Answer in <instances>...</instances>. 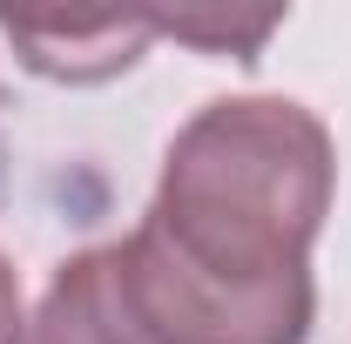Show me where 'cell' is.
<instances>
[{"mask_svg": "<svg viewBox=\"0 0 351 344\" xmlns=\"http://www.w3.org/2000/svg\"><path fill=\"white\" fill-rule=\"evenodd\" d=\"M0 34L14 41L21 68H34L41 82H108L142 61V47L156 41V21H27V14H0Z\"/></svg>", "mask_w": 351, "mask_h": 344, "instance_id": "4", "label": "cell"}, {"mask_svg": "<svg viewBox=\"0 0 351 344\" xmlns=\"http://www.w3.org/2000/svg\"><path fill=\"white\" fill-rule=\"evenodd\" d=\"M338 196V142L291 95H230L176 129L142 230L230 291L311 277Z\"/></svg>", "mask_w": 351, "mask_h": 344, "instance_id": "1", "label": "cell"}, {"mask_svg": "<svg viewBox=\"0 0 351 344\" xmlns=\"http://www.w3.org/2000/svg\"><path fill=\"white\" fill-rule=\"evenodd\" d=\"M21 344H156L122 291V243L75 250L47 277Z\"/></svg>", "mask_w": 351, "mask_h": 344, "instance_id": "3", "label": "cell"}, {"mask_svg": "<svg viewBox=\"0 0 351 344\" xmlns=\"http://www.w3.org/2000/svg\"><path fill=\"white\" fill-rule=\"evenodd\" d=\"M122 291L156 344H311V317H317L311 277L270 291H230L169 257L142 223L122 236Z\"/></svg>", "mask_w": 351, "mask_h": 344, "instance_id": "2", "label": "cell"}, {"mask_svg": "<svg viewBox=\"0 0 351 344\" xmlns=\"http://www.w3.org/2000/svg\"><path fill=\"white\" fill-rule=\"evenodd\" d=\"M27 331V310H21V277H14V263L0 257V344H21Z\"/></svg>", "mask_w": 351, "mask_h": 344, "instance_id": "5", "label": "cell"}]
</instances>
